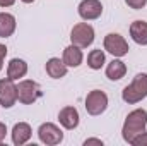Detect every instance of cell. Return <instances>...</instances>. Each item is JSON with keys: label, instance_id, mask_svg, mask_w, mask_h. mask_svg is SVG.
<instances>
[{"label": "cell", "instance_id": "18", "mask_svg": "<svg viewBox=\"0 0 147 146\" xmlns=\"http://www.w3.org/2000/svg\"><path fill=\"white\" fill-rule=\"evenodd\" d=\"M105 64H106V55H105V52L101 48H96V50L89 52V55H87V65L92 71H99Z\"/></svg>", "mask_w": 147, "mask_h": 146}, {"label": "cell", "instance_id": "9", "mask_svg": "<svg viewBox=\"0 0 147 146\" xmlns=\"http://www.w3.org/2000/svg\"><path fill=\"white\" fill-rule=\"evenodd\" d=\"M79 16L84 21H94L103 14V3L99 0H82L77 7Z\"/></svg>", "mask_w": 147, "mask_h": 146}, {"label": "cell", "instance_id": "14", "mask_svg": "<svg viewBox=\"0 0 147 146\" xmlns=\"http://www.w3.org/2000/svg\"><path fill=\"white\" fill-rule=\"evenodd\" d=\"M28 74V64L22 59H12L7 65V77L12 81H19Z\"/></svg>", "mask_w": 147, "mask_h": 146}, {"label": "cell", "instance_id": "7", "mask_svg": "<svg viewBox=\"0 0 147 146\" xmlns=\"http://www.w3.org/2000/svg\"><path fill=\"white\" fill-rule=\"evenodd\" d=\"M103 46H105V50L111 53L113 57H116V59H120V57H125L127 53H128V43H127V40L121 36V35H118V33H110V35H106L105 36V41H103Z\"/></svg>", "mask_w": 147, "mask_h": 146}, {"label": "cell", "instance_id": "24", "mask_svg": "<svg viewBox=\"0 0 147 146\" xmlns=\"http://www.w3.org/2000/svg\"><path fill=\"white\" fill-rule=\"evenodd\" d=\"M14 3H16V0H0V7H3V9L5 7H12Z\"/></svg>", "mask_w": 147, "mask_h": 146}, {"label": "cell", "instance_id": "22", "mask_svg": "<svg viewBox=\"0 0 147 146\" xmlns=\"http://www.w3.org/2000/svg\"><path fill=\"white\" fill-rule=\"evenodd\" d=\"M89 145H98V146H103V141L98 139V138H89L84 141V146H89Z\"/></svg>", "mask_w": 147, "mask_h": 146}, {"label": "cell", "instance_id": "8", "mask_svg": "<svg viewBox=\"0 0 147 146\" xmlns=\"http://www.w3.org/2000/svg\"><path fill=\"white\" fill-rule=\"evenodd\" d=\"M17 102V84L10 77L0 79V105L3 108H12Z\"/></svg>", "mask_w": 147, "mask_h": 146}, {"label": "cell", "instance_id": "3", "mask_svg": "<svg viewBox=\"0 0 147 146\" xmlns=\"http://www.w3.org/2000/svg\"><path fill=\"white\" fill-rule=\"evenodd\" d=\"M41 96L39 84L33 79H22L17 84V100L22 105H33L38 98Z\"/></svg>", "mask_w": 147, "mask_h": 146}, {"label": "cell", "instance_id": "2", "mask_svg": "<svg viewBox=\"0 0 147 146\" xmlns=\"http://www.w3.org/2000/svg\"><path fill=\"white\" fill-rule=\"evenodd\" d=\"M121 98L128 105H135V103L142 102L144 98H147V74L146 72L137 74L132 79V83L123 88Z\"/></svg>", "mask_w": 147, "mask_h": 146}, {"label": "cell", "instance_id": "15", "mask_svg": "<svg viewBox=\"0 0 147 146\" xmlns=\"http://www.w3.org/2000/svg\"><path fill=\"white\" fill-rule=\"evenodd\" d=\"M130 36L137 45H147V23L146 21H134L130 24Z\"/></svg>", "mask_w": 147, "mask_h": 146}, {"label": "cell", "instance_id": "19", "mask_svg": "<svg viewBox=\"0 0 147 146\" xmlns=\"http://www.w3.org/2000/svg\"><path fill=\"white\" fill-rule=\"evenodd\" d=\"M125 3L130 7V9H135V10H140L147 5V0H125Z\"/></svg>", "mask_w": 147, "mask_h": 146}, {"label": "cell", "instance_id": "4", "mask_svg": "<svg viewBox=\"0 0 147 146\" xmlns=\"http://www.w3.org/2000/svg\"><path fill=\"white\" fill-rule=\"evenodd\" d=\"M70 41L72 45L79 48H87L94 41V28L87 23H79L75 24L70 31Z\"/></svg>", "mask_w": 147, "mask_h": 146}, {"label": "cell", "instance_id": "21", "mask_svg": "<svg viewBox=\"0 0 147 146\" xmlns=\"http://www.w3.org/2000/svg\"><path fill=\"white\" fill-rule=\"evenodd\" d=\"M5 55H7V46L0 43V71L3 69V60H5Z\"/></svg>", "mask_w": 147, "mask_h": 146}, {"label": "cell", "instance_id": "13", "mask_svg": "<svg viewBox=\"0 0 147 146\" xmlns=\"http://www.w3.org/2000/svg\"><path fill=\"white\" fill-rule=\"evenodd\" d=\"M62 60L65 62L67 67H79L84 60V53H82V48L75 46V45H69L65 50H63V57Z\"/></svg>", "mask_w": 147, "mask_h": 146}, {"label": "cell", "instance_id": "1", "mask_svg": "<svg viewBox=\"0 0 147 146\" xmlns=\"http://www.w3.org/2000/svg\"><path fill=\"white\" fill-rule=\"evenodd\" d=\"M146 127H147V110H144V108L132 110L127 115V119L123 122V127H121L123 141L128 143V145H132V141L139 134L146 132Z\"/></svg>", "mask_w": 147, "mask_h": 146}, {"label": "cell", "instance_id": "25", "mask_svg": "<svg viewBox=\"0 0 147 146\" xmlns=\"http://www.w3.org/2000/svg\"><path fill=\"white\" fill-rule=\"evenodd\" d=\"M21 2H24V3H33L34 0H21Z\"/></svg>", "mask_w": 147, "mask_h": 146}, {"label": "cell", "instance_id": "12", "mask_svg": "<svg viewBox=\"0 0 147 146\" xmlns=\"http://www.w3.org/2000/svg\"><path fill=\"white\" fill-rule=\"evenodd\" d=\"M45 69H46V74H48L51 79H62V77L67 76V71H69V67L65 65V62H63L62 59H58V57L48 59Z\"/></svg>", "mask_w": 147, "mask_h": 146}, {"label": "cell", "instance_id": "16", "mask_svg": "<svg viewBox=\"0 0 147 146\" xmlns=\"http://www.w3.org/2000/svg\"><path fill=\"white\" fill-rule=\"evenodd\" d=\"M125 74H127L125 62L120 60V59H116V57L106 65V77L110 81H120L121 77H125Z\"/></svg>", "mask_w": 147, "mask_h": 146}, {"label": "cell", "instance_id": "20", "mask_svg": "<svg viewBox=\"0 0 147 146\" xmlns=\"http://www.w3.org/2000/svg\"><path fill=\"white\" fill-rule=\"evenodd\" d=\"M132 145L134 146H147V131L142 132V134H139V136L132 141Z\"/></svg>", "mask_w": 147, "mask_h": 146}, {"label": "cell", "instance_id": "11", "mask_svg": "<svg viewBox=\"0 0 147 146\" xmlns=\"http://www.w3.org/2000/svg\"><path fill=\"white\" fill-rule=\"evenodd\" d=\"M33 136V129L28 122H17L12 127V143L16 146L26 145Z\"/></svg>", "mask_w": 147, "mask_h": 146}, {"label": "cell", "instance_id": "6", "mask_svg": "<svg viewBox=\"0 0 147 146\" xmlns=\"http://www.w3.org/2000/svg\"><path fill=\"white\" fill-rule=\"evenodd\" d=\"M38 138L43 145L46 146H55V145H60L63 141V132L62 129L53 124V122H45L39 126L38 129Z\"/></svg>", "mask_w": 147, "mask_h": 146}, {"label": "cell", "instance_id": "10", "mask_svg": "<svg viewBox=\"0 0 147 146\" xmlns=\"http://www.w3.org/2000/svg\"><path fill=\"white\" fill-rule=\"evenodd\" d=\"M58 122H60V126H62L63 129H67V131L75 129V127L79 126V122H80V117H79L77 108H75V107H70V105L63 107V108L58 112Z\"/></svg>", "mask_w": 147, "mask_h": 146}, {"label": "cell", "instance_id": "5", "mask_svg": "<svg viewBox=\"0 0 147 146\" xmlns=\"http://www.w3.org/2000/svg\"><path fill=\"white\" fill-rule=\"evenodd\" d=\"M86 112L89 115H101L105 110L108 108V95L101 89H92L86 96Z\"/></svg>", "mask_w": 147, "mask_h": 146}, {"label": "cell", "instance_id": "23", "mask_svg": "<svg viewBox=\"0 0 147 146\" xmlns=\"http://www.w3.org/2000/svg\"><path fill=\"white\" fill-rule=\"evenodd\" d=\"M5 136H7V126H5L3 122H0V145L3 143Z\"/></svg>", "mask_w": 147, "mask_h": 146}, {"label": "cell", "instance_id": "17", "mask_svg": "<svg viewBox=\"0 0 147 146\" xmlns=\"http://www.w3.org/2000/svg\"><path fill=\"white\" fill-rule=\"evenodd\" d=\"M17 28L16 17L9 12H0V38H9Z\"/></svg>", "mask_w": 147, "mask_h": 146}]
</instances>
